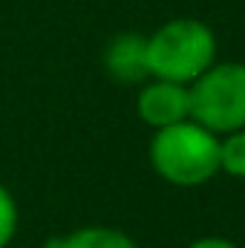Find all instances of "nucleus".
<instances>
[{"label":"nucleus","mask_w":245,"mask_h":248,"mask_svg":"<svg viewBox=\"0 0 245 248\" xmlns=\"http://www.w3.org/2000/svg\"><path fill=\"white\" fill-rule=\"evenodd\" d=\"M216 63V35L196 17H176L147 35L150 78L193 84L208 66Z\"/></svg>","instance_id":"f03ea898"},{"label":"nucleus","mask_w":245,"mask_h":248,"mask_svg":"<svg viewBox=\"0 0 245 248\" xmlns=\"http://www.w3.org/2000/svg\"><path fill=\"white\" fill-rule=\"evenodd\" d=\"M136 113L153 130L184 122V119H190V87L187 84H176V81L150 78L138 90Z\"/></svg>","instance_id":"20e7f679"},{"label":"nucleus","mask_w":245,"mask_h":248,"mask_svg":"<svg viewBox=\"0 0 245 248\" xmlns=\"http://www.w3.org/2000/svg\"><path fill=\"white\" fill-rule=\"evenodd\" d=\"M104 69L119 84H141L147 72V38L138 32L116 35L104 49Z\"/></svg>","instance_id":"39448f33"},{"label":"nucleus","mask_w":245,"mask_h":248,"mask_svg":"<svg viewBox=\"0 0 245 248\" xmlns=\"http://www.w3.org/2000/svg\"><path fill=\"white\" fill-rule=\"evenodd\" d=\"M44 248H138V246L122 228H113V225H84V228H75L72 234L46 240Z\"/></svg>","instance_id":"423d86ee"},{"label":"nucleus","mask_w":245,"mask_h":248,"mask_svg":"<svg viewBox=\"0 0 245 248\" xmlns=\"http://www.w3.org/2000/svg\"><path fill=\"white\" fill-rule=\"evenodd\" d=\"M190 119L216 136L245 127V63L208 66L190 84Z\"/></svg>","instance_id":"7ed1b4c3"},{"label":"nucleus","mask_w":245,"mask_h":248,"mask_svg":"<svg viewBox=\"0 0 245 248\" xmlns=\"http://www.w3.org/2000/svg\"><path fill=\"white\" fill-rule=\"evenodd\" d=\"M187 248H240V246H234V243L225 240V237H202V240L190 243Z\"/></svg>","instance_id":"1a4fd4ad"},{"label":"nucleus","mask_w":245,"mask_h":248,"mask_svg":"<svg viewBox=\"0 0 245 248\" xmlns=\"http://www.w3.org/2000/svg\"><path fill=\"white\" fill-rule=\"evenodd\" d=\"M17 222H20L17 202H15V196H12L9 187L0 185V248H9V243L15 240Z\"/></svg>","instance_id":"6e6552de"},{"label":"nucleus","mask_w":245,"mask_h":248,"mask_svg":"<svg viewBox=\"0 0 245 248\" xmlns=\"http://www.w3.org/2000/svg\"><path fill=\"white\" fill-rule=\"evenodd\" d=\"M150 165L176 187L208 185L219 173V136L193 119L153 130Z\"/></svg>","instance_id":"f257e3e1"},{"label":"nucleus","mask_w":245,"mask_h":248,"mask_svg":"<svg viewBox=\"0 0 245 248\" xmlns=\"http://www.w3.org/2000/svg\"><path fill=\"white\" fill-rule=\"evenodd\" d=\"M219 173L245 179V127L219 136Z\"/></svg>","instance_id":"0eeeda50"}]
</instances>
